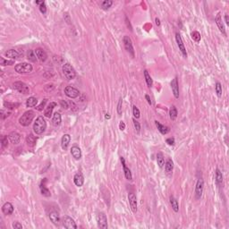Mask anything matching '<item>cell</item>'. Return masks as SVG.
Masks as SVG:
<instances>
[{
	"label": "cell",
	"mask_w": 229,
	"mask_h": 229,
	"mask_svg": "<svg viewBox=\"0 0 229 229\" xmlns=\"http://www.w3.org/2000/svg\"><path fill=\"white\" fill-rule=\"evenodd\" d=\"M215 91H216V93L218 95V97H221L222 96V85L220 82H217L216 86H215Z\"/></svg>",
	"instance_id": "obj_39"
},
{
	"label": "cell",
	"mask_w": 229,
	"mask_h": 229,
	"mask_svg": "<svg viewBox=\"0 0 229 229\" xmlns=\"http://www.w3.org/2000/svg\"><path fill=\"white\" fill-rule=\"evenodd\" d=\"M27 58L30 60L31 62L32 63H35L37 61V57H36V55H35V52L32 51V50H30L27 54Z\"/></svg>",
	"instance_id": "obj_36"
},
{
	"label": "cell",
	"mask_w": 229,
	"mask_h": 229,
	"mask_svg": "<svg viewBox=\"0 0 229 229\" xmlns=\"http://www.w3.org/2000/svg\"><path fill=\"white\" fill-rule=\"evenodd\" d=\"M46 183H47V178H44L42 181H41V183L39 185V189H40V192H41V194L45 197H50L51 196V193H50V191L47 188L46 186Z\"/></svg>",
	"instance_id": "obj_15"
},
{
	"label": "cell",
	"mask_w": 229,
	"mask_h": 229,
	"mask_svg": "<svg viewBox=\"0 0 229 229\" xmlns=\"http://www.w3.org/2000/svg\"><path fill=\"white\" fill-rule=\"evenodd\" d=\"M65 94L70 98H76L80 96V91L74 87H72V86H66L65 88Z\"/></svg>",
	"instance_id": "obj_8"
},
{
	"label": "cell",
	"mask_w": 229,
	"mask_h": 229,
	"mask_svg": "<svg viewBox=\"0 0 229 229\" xmlns=\"http://www.w3.org/2000/svg\"><path fill=\"white\" fill-rule=\"evenodd\" d=\"M216 23L219 29V31L224 34L225 35V25H224V22H223V20H222V17H221V14L220 13H218L217 14V16H216Z\"/></svg>",
	"instance_id": "obj_21"
},
{
	"label": "cell",
	"mask_w": 229,
	"mask_h": 229,
	"mask_svg": "<svg viewBox=\"0 0 229 229\" xmlns=\"http://www.w3.org/2000/svg\"><path fill=\"white\" fill-rule=\"evenodd\" d=\"M64 17H65V20L66 21V22H67V23H70V22H71V21H70V15H69V14H68L67 13H65Z\"/></svg>",
	"instance_id": "obj_52"
},
{
	"label": "cell",
	"mask_w": 229,
	"mask_h": 229,
	"mask_svg": "<svg viewBox=\"0 0 229 229\" xmlns=\"http://www.w3.org/2000/svg\"><path fill=\"white\" fill-rule=\"evenodd\" d=\"M176 43H177V46L179 48V50L182 52L183 55L184 57H187V52H186V48L184 47V44L183 42V39H182V37L180 35V33L176 32Z\"/></svg>",
	"instance_id": "obj_11"
},
{
	"label": "cell",
	"mask_w": 229,
	"mask_h": 229,
	"mask_svg": "<svg viewBox=\"0 0 229 229\" xmlns=\"http://www.w3.org/2000/svg\"><path fill=\"white\" fill-rule=\"evenodd\" d=\"M166 142L168 145H175V139L174 138H168L166 140Z\"/></svg>",
	"instance_id": "obj_49"
},
{
	"label": "cell",
	"mask_w": 229,
	"mask_h": 229,
	"mask_svg": "<svg viewBox=\"0 0 229 229\" xmlns=\"http://www.w3.org/2000/svg\"><path fill=\"white\" fill-rule=\"evenodd\" d=\"M35 117V113L32 110H28L22 114V116L19 119V123L22 126H28L30 125L32 122L33 118Z\"/></svg>",
	"instance_id": "obj_2"
},
{
	"label": "cell",
	"mask_w": 229,
	"mask_h": 229,
	"mask_svg": "<svg viewBox=\"0 0 229 229\" xmlns=\"http://www.w3.org/2000/svg\"><path fill=\"white\" fill-rule=\"evenodd\" d=\"M204 189V181L203 179H199L197 181L196 186H195V198L196 199H199L202 198Z\"/></svg>",
	"instance_id": "obj_9"
},
{
	"label": "cell",
	"mask_w": 229,
	"mask_h": 229,
	"mask_svg": "<svg viewBox=\"0 0 229 229\" xmlns=\"http://www.w3.org/2000/svg\"><path fill=\"white\" fill-rule=\"evenodd\" d=\"M1 144H2V148H6L8 146V140L6 136H2L1 138Z\"/></svg>",
	"instance_id": "obj_44"
},
{
	"label": "cell",
	"mask_w": 229,
	"mask_h": 229,
	"mask_svg": "<svg viewBox=\"0 0 229 229\" xmlns=\"http://www.w3.org/2000/svg\"><path fill=\"white\" fill-rule=\"evenodd\" d=\"M49 219L55 225H59L61 223L60 216L56 211H52L49 213Z\"/></svg>",
	"instance_id": "obj_17"
},
{
	"label": "cell",
	"mask_w": 229,
	"mask_h": 229,
	"mask_svg": "<svg viewBox=\"0 0 229 229\" xmlns=\"http://www.w3.org/2000/svg\"><path fill=\"white\" fill-rule=\"evenodd\" d=\"M119 129H120L121 131H124V129H125V124H124L123 121H121L120 124H119Z\"/></svg>",
	"instance_id": "obj_51"
},
{
	"label": "cell",
	"mask_w": 229,
	"mask_h": 229,
	"mask_svg": "<svg viewBox=\"0 0 229 229\" xmlns=\"http://www.w3.org/2000/svg\"><path fill=\"white\" fill-rule=\"evenodd\" d=\"M37 104H38V99L34 97H31L26 100V107H33Z\"/></svg>",
	"instance_id": "obj_31"
},
{
	"label": "cell",
	"mask_w": 229,
	"mask_h": 229,
	"mask_svg": "<svg viewBox=\"0 0 229 229\" xmlns=\"http://www.w3.org/2000/svg\"><path fill=\"white\" fill-rule=\"evenodd\" d=\"M56 103L55 102H50L48 106H47V107L45 108V111H44V114H45V117H48V118H50L51 117V116H52V111H53V109L56 107Z\"/></svg>",
	"instance_id": "obj_23"
},
{
	"label": "cell",
	"mask_w": 229,
	"mask_h": 229,
	"mask_svg": "<svg viewBox=\"0 0 229 229\" xmlns=\"http://www.w3.org/2000/svg\"><path fill=\"white\" fill-rule=\"evenodd\" d=\"M39 11L42 13H46V12H47V6H46V3L44 1L42 2V4L39 5Z\"/></svg>",
	"instance_id": "obj_46"
},
{
	"label": "cell",
	"mask_w": 229,
	"mask_h": 229,
	"mask_svg": "<svg viewBox=\"0 0 229 229\" xmlns=\"http://www.w3.org/2000/svg\"><path fill=\"white\" fill-rule=\"evenodd\" d=\"M63 74L67 80H74L76 77V72L70 64L66 63L63 65Z\"/></svg>",
	"instance_id": "obj_4"
},
{
	"label": "cell",
	"mask_w": 229,
	"mask_h": 229,
	"mask_svg": "<svg viewBox=\"0 0 229 229\" xmlns=\"http://www.w3.org/2000/svg\"><path fill=\"white\" fill-rule=\"evenodd\" d=\"M121 159V162H122V165H123V168H124V176L125 178L128 180V181H132L133 180V175H132V172L131 170L129 169L127 166H126V164H125V160L123 157H120Z\"/></svg>",
	"instance_id": "obj_13"
},
{
	"label": "cell",
	"mask_w": 229,
	"mask_h": 229,
	"mask_svg": "<svg viewBox=\"0 0 229 229\" xmlns=\"http://www.w3.org/2000/svg\"><path fill=\"white\" fill-rule=\"evenodd\" d=\"M35 52V55L36 56L38 57V58L41 61V62H45L47 59H48V55L47 53L45 52V50H43L42 48H38L34 50Z\"/></svg>",
	"instance_id": "obj_18"
},
{
	"label": "cell",
	"mask_w": 229,
	"mask_h": 229,
	"mask_svg": "<svg viewBox=\"0 0 229 229\" xmlns=\"http://www.w3.org/2000/svg\"><path fill=\"white\" fill-rule=\"evenodd\" d=\"M96 220H97V224H98V226L100 227V228H107V216L105 215V213L103 212H99L98 213L97 217H96Z\"/></svg>",
	"instance_id": "obj_5"
},
{
	"label": "cell",
	"mask_w": 229,
	"mask_h": 229,
	"mask_svg": "<svg viewBox=\"0 0 229 229\" xmlns=\"http://www.w3.org/2000/svg\"><path fill=\"white\" fill-rule=\"evenodd\" d=\"M171 88L172 91L174 93V96L176 98H179V85H178V80L177 77H175V79L172 80L171 81Z\"/></svg>",
	"instance_id": "obj_14"
},
{
	"label": "cell",
	"mask_w": 229,
	"mask_h": 229,
	"mask_svg": "<svg viewBox=\"0 0 229 229\" xmlns=\"http://www.w3.org/2000/svg\"><path fill=\"white\" fill-rule=\"evenodd\" d=\"M133 117L134 118H139L140 117V110L139 108L136 107V106H133Z\"/></svg>",
	"instance_id": "obj_42"
},
{
	"label": "cell",
	"mask_w": 229,
	"mask_h": 229,
	"mask_svg": "<svg viewBox=\"0 0 229 229\" xmlns=\"http://www.w3.org/2000/svg\"><path fill=\"white\" fill-rule=\"evenodd\" d=\"M157 165H159V167H163L164 165H165V159H164V156L162 153H157Z\"/></svg>",
	"instance_id": "obj_34"
},
{
	"label": "cell",
	"mask_w": 229,
	"mask_h": 229,
	"mask_svg": "<svg viewBox=\"0 0 229 229\" xmlns=\"http://www.w3.org/2000/svg\"><path fill=\"white\" fill-rule=\"evenodd\" d=\"M155 22H156V25H157V26H160V21H159V18H156V19H155Z\"/></svg>",
	"instance_id": "obj_55"
},
{
	"label": "cell",
	"mask_w": 229,
	"mask_h": 229,
	"mask_svg": "<svg viewBox=\"0 0 229 229\" xmlns=\"http://www.w3.org/2000/svg\"><path fill=\"white\" fill-rule=\"evenodd\" d=\"M71 154L75 159H80L81 157V150L78 146H73L71 149Z\"/></svg>",
	"instance_id": "obj_24"
},
{
	"label": "cell",
	"mask_w": 229,
	"mask_h": 229,
	"mask_svg": "<svg viewBox=\"0 0 229 229\" xmlns=\"http://www.w3.org/2000/svg\"><path fill=\"white\" fill-rule=\"evenodd\" d=\"M12 225H13V227L14 229H21V228H22V224H20L19 222H13Z\"/></svg>",
	"instance_id": "obj_48"
},
{
	"label": "cell",
	"mask_w": 229,
	"mask_h": 229,
	"mask_svg": "<svg viewBox=\"0 0 229 229\" xmlns=\"http://www.w3.org/2000/svg\"><path fill=\"white\" fill-rule=\"evenodd\" d=\"M14 64V60H6L4 59L3 57L0 58V65L2 66H6V65H12Z\"/></svg>",
	"instance_id": "obj_40"
},
{
	"label": "cell",
	"mask_w": 229,
	"mask_h": 229,
	"mask_svg": "<svg viewBox=\"0 0 229 229\" xmlns=\"http://www.w3.org/2000/svg\"><path fill=\"white\" fill-rule=\"evenodd\" d=\"M169 200H170V204L172 206L173 210L175 212H178L179 211V205H178V202L176 200V199L173 195H171L170 198H169Z\"/></svg>",
	"instance_id": "obj_29"
},
{
	"label": "cell",
	"mask_w": 229,
	"mask_h": 229,
	"mask_svg": "<svg viewBox=\"0 0 229 229\" xmlns=\"http://www.w3.org/2000/svg\"><path fill=\"white\" fill-rule=\"evenodd\" d=\"M70 141H71V136L69 134H64L61 139V147L64 150H66L68 149Z\"/></svg>",
	"instance_id": "obj_22"
},
{
	"label": "cell",
	"mask_w": 229,
	"mask_h": 229,
	"mask_svg": "<svg viewBox=\"0 0 229 229\" xmlns=\"http://www.w3.org/2000/svg\"><path fill=\"white\" fill-rule=\"evenodd\" d=\"M144 77H145V81H146V83L148 85V87H151L152 84H153V81H152V78L150 75L149 72L147 70L144 71Z\"/></svg>",
	"instance_id": "obj_35"
},
{
	"label": "cell",
	"mask_w": 229,
	"mask_h": 229,
	"mask_svg": "<svg viewBox=\"0 0 229 229\" xmlns=\"http://www.w3.org/2000/svg\"><path fill=\"white\" fill-rule=\"evenodd\" d=\"M216 183L218 186H221L223 183V176L218 168L216 169Z\"/></svg>",
	"instance_id": "obj_33"
},
{
	"label": "cell",
	"mask_w": 229,
	"mask_h": 229,
	"mask_svg": "<svg viewBox=\"0 0 229 229\" xmlns=\"http://www.w3.org/2000/svg\"><path fill=\"white\" fill-rule=\"evenodd\" d=\"M125 20H126V23H127V26H128V27H129V29H130V30H131V31H133V28H132V26H131V24H130V22H129V21H128V19H127V18H126V19H125Z\"/></svg>",
	"instance_id": "obj_54"
},
{
	"label": "cell",
	"mask_w": 229,
	"mask_h": 229,
	"mask_svg": "<svg viewBox=\"0 0 229 229\" xmlns=\"http://www.w3.org/2000/svg\"><path fill=\"white\" fill-rule=\"evenodd\" d=\"M133 125H134V128H135L137 133H140V123L138 121H136L135 118L133 120Z\"/></svg>",
	"instance_id": "obj_45"
},
{
	"label": "cell",
	"mask_w": 229,
	"mask_h": 229,
	"mask_svg": "<svg viewBox=\"0 0 229 229\" xmlns=\"http://www.w3.org/2000/svg\"><path fill=\"white\" fill-rule=\"evenodd\" d=\"M5 55L8 58H11L12 60H15L19 57V53L14 49H9L5 53Z\"/></svg>",
	"instance_id": "obj_27"
},
{
	"label": "cell",
	"mask_w": 229,
	"mask_h": 229,
	"mask_svg": "<svg viewBox=\"0 0 229 229\" xmlns=\"http://www.w3.org/2000/svg\"><path fill=\"white\" fill-rule=\"evenodd\" d=\"M173 169H174V163H173V160L171 159H168L165 164V171L167 175H171L172 172H173Z\"/></svg>",
	"instance_id": "obj_26"
},
{
	"label": "cell",
	"mask_w": 229,
	"mask_h": 229,
	"mask_svg": "<svg viewBox=\"0 0 229 229\" xmlns=\"http://www.w3.org/2000/svg\"><path fill=\"white\" fill-rule=\"evenodd\" d=\"M192 39L194 40V41H196V42H199L200 41V34H199V32H192Z\"/></svg>",
	"instance_id": "obj_41"
},
{
	"label": "cell",
	"mask_w": 229,
	"mask_h": 229,
	"mask_svg": "<svg viewBox=\"0 0 229 229\" xmlns=\"http://www.w3.org/2000/svg\"><path fill=\"white\" fill-rule=\"evenodd\" d=\"M74 183L76 186H78V187H81V186L83 185V183H84V177L82 176V174L81 173V172H78V173H76L74 176Z\"/></svg>",
	"instance_id": "obj_20"
},
{
	"label": "cell",
	"mask_w": 229,
	"mask_h": 229,
	"mask_svg": "<svg viewBox=\"0 0 229 229\" xmlns=\"http://www.w3.org/2000/svg\"><path fill=\"white\" fill-rule=\"evenodd\" d=\"M4 106L6 107V108H8V109H14V108H16V107H18L19 106H20V104L19 103H11V102H5L4 103Z\"/></svg>",
	"instance_id": "obj_38"
},
{
	"label": "cell",
	"mask_w": 229,
	"mask_h": 229,
	"mask_svg": "<svg viewBox=\"0 0 229 229\" xmlns=\"http://www.w3.org/2000/svg\"><path fill=\"white\" fill-rule=\"evenodd\" d=\"M8 139L10 140V141L13 143V144H18L20 143L21 140V135L17 133V132H12L9 133L8 135Z\"/></svg>",
	"instance_id": "obj_19"
},
{
	"label": "cell",
	"mask_w": 229,
	"mask_h": 229,
	"mask_svg": "<svg viewBox=\"0 0 229 229\" xmlns=\"http://www.w3.org/2000/svg\"><path fill=\"white\" fill-rule=\"evenodd\" d=\"M145 98H146V99H147L148 103H149L150 105H151V104H152V102H151V99H150V96H149V95H146V96H145Z\"/></svg>",
	"instance_id": "obj_53"
},
{
	"label": "cell",
	"mask_w": 229,
	"mask_h": 229,
	"mask_svg": "<svg viewBox=\"0 0 229 229\" xmlns=\"http://www.w3.org/2000/svg\"><path fill=\"white\" fill-rule=\"evenodd\" d=\"M47 102H48V99L47 98H45V99H43V101L36 107L37 108V110H39V111H42L43 110V108L45 107V106H46V104H47Z\"/></svg>",
	"instance_id": "obj_43"
},
{
	"label": "cell",
	"mask_w": 229,
	"mask_h": 229,
	"mask_svg": "<svg viewBox=\"0 0 229 229\" xmlns=\"http://www.w3.org/2000/svg\"><path fill=\"white\" fill-rule=\"evenodd\" d=\"M225 23L227 25L229 24V20H228V15H227V14H225Z\"/></svg>",
	"instance_id": "obj_56"
},
{
	"label": "cell",
	"mask_w": 229,
	"mask_h": 229,
	"mask_svg": "<svg viewBox=\"0 0 229 229\" xmlns=\"http://www.w3.org/2000/svg\"><path fill=\"white\" fill-rule=\"evenodd\" d=\"M112 5H113V1H111V0H105L101 4V7L104 10H107L111 7Z\"/></svg>",
	"instance_id": "obj_37"
},
{
	"label": "cell",
	"mask_w": 229,
	"mask_h": 229,
	"mask_svg": "<svg viewBox=\"0 0 229 229\" xmlns=\"http://www.w3.org/2000/svg\"><path fill=\"white\" fill-rule=\"evenodd\" d=\"M62 224H63V226L67 229H76L77 228V225L74 222V220L68 216H66L63 218Z\"/></svg>",
	"instance_id": "obj_10"
},
{
	"label": "cell",
	"mask_w": 229,
	"mask_h": 229,
	"mask_svg": "<svg viewBox=\"0 0 229 229\" xmlns=\"http://www.w3.org/2000/svg\"><path fill=\"white\" fill-rule=\"evenodd\" d=\"M169 117L171 120H176L177 117V109L175 106H172L169 109Z\"/></svg>",
	"instance_id": "obj_32"
},
{
	"label": "cell",
	"mask_w": 229,
	"mask_h": 229,
	"mask_svg": "<svg viewBox=\"0 0 229 229\" xmlns=\"http://www.w3.org/2000/svg\"><path fill=\"white\" fill-rule=\"evenodd\" d=\"M61 122H62V117H61V114L58 113V112H55L53 114V117H52V124L55 127L59 126L61 124Z\"/></svg>",
	"instance_id": "obj_25"
},
{
	"label": "cell",
	"mask_w": 229,
	"mask_h": 229,
	"mask_svg": "<svg viewBox=\"0 0 229 229\" xmlns=\"http://www.w3.org/2000/svg\"><path fill=\"white\" fill-rule=\"evenodd\" d=\"M13 210H14V208L11 202H6L2 206V212L4 215H6V216H10V215H12Z\"/></svg>",
	"instance_id": "obj_16"
},
{
	"label": "cell",
	"mask_w": 229,
	"mask_h": 229,
	"mask_svg": "<svg viewBox=\"0 0 229 229\" xmlns=\"http://www.w3.org/2000/svg\"><path fill=\"white\" fill-rule=\"evenodd\" d=\"M105 118H106V119H109V118H110V116H109V114H106V116H105Z\"/></svg>",
	"instance_id": "obj_57"
},
{
	"label": "cell",
	"mask_w": 229,
	"mask_h": 229,
	"mask_svg": "<svg viewBox=\"0 0 229 229\" xmlns=\"http://www.w3.org/2000/svg\"><path fill=\"white\" fill-rule=\"evenodd\" d=\"M13 86L18 92H20L22 94H28L30 92V89H29L27 84H25L22 81H15L13 84Z\"/></svg>",
	"instance_id": "obj_7"
},
{
	"label": "cell",
	"mask_w": 229,
	"mask_h": 229,
	"mask_svg": "<svg viewBox=\"0 0 229 229\" xmlns=\"http://www.w3.org/2000/svg\"><path fill=\"white\" fill-rule=\"evenodd\" d=\"M46 129H47V123H46L45 118L42 116L38 117L36 121L34 122V124H33L34 133L38 135H40L46 131Z\"/></svg>",
	"instance_id": "obj_1"
},
{
	"label": "cell",
	"mask_w": 229,
	"mask_h": 229,
	"mask_svg": "<svg viewBox=\"0 0 229 229\" xmlns=\"http://www.w3.org/2000/svg\"><path fill=\"white\" fill-rule=\"evenodd\" d=\"M60 104H61V106H62L63 108H65V109H67V108H68V104H67V102L64 101V100H61Z\"/></svg>",
	"instance_id": "obj_50"
},
{
	"label": "cell",
	"mask_w": 229,
	"mask_h": 229,
	"mask_svg": "<svg viewBox=\"0 0 229 229\" xmlns=\"http://www.w3.org/2000/svg\"><path fill=\"white\" fill-rule=\"evenodd\" d=\"M36 142H37V138H35L32 134H29L26 137V143L28 146L34 147L36 145Z\"/></svg>",
	"instance_id": "obj_30"
},
{
	"label": "cell",
	"mask_w": 229,
	"mask_h": 229,
	"mask_svg": "<svg viewBox=\"0 0 229 229\" xmlns=\"http://www.w3.org/2000/svg\"><path fill=\"white\" fill-rule=\"evenodd\" d=\"M14 70H15L18 74H30L32 72L33 67L31 64L29 63H20L14 66Z\"/></svg>",
	"instance_id": "obj_3"
},
{
	"label": "cell",
	"mask_w": 229,
	"mask_h": 229,
	"mask_svg": "<svg viewBox=\"0 0 229 229\" xmlns=\"http://www.w3.org/2000/svg\"><path fill=\"white\" fill-rule=\"evenodd\" d=\"M122 105H123V99H122V98H120L118 104H117V113H118V114H122Z\"/></svg>",
	"instance_id": "obj_47"
},
{
	"label": "cell",
	"mask_w": 229,
	"mask_h": 229,
	"mask_svg": "<svg viewBox=\"0 0 229 229\" xmlns=\"http://www.w3.org/2000/svg\"><path fill=\"white\" fill-rule=\"evenodd\" d=\"M128 200H129V203H130V207L133 210V213H136L137 212V199H136V196L134 193L133 192H130L128 194Z\"/></svg>",
	"instance_id": "obj_12"
},
{
	"label": "cell",
	"mask_w": 229,
	"mask_h": 229,
	"mask_svg": "<svg viewBox=\"0 0 229 229\" xmlns=\"http://www.w3.org/2000/svg\"><path fill=\"white\" fill-rule=\"evenodd\" d=\"M155 124H156V125H157V129H159V131L160 132V133L161 134H166V133H169V131H170V129H169V127H167V126H165V125H163V124H161L159 122H157V121H155Z\"/></svg>",
	"instance_id": "obj_28"
},
{
	"label": "cell",
	"mask_w": 229,
	"mask_h": 229,
	"mask_svg": "<svg viewBox=\"0 0 229 229\" xmlns=\"http://www.w3.org/2000/svg\"><path fill=\"white\" fill-rule=\"evenodd\" d=\"M123 42H124V46L125 50L132 55V57H134V49H133V42H132V39H130V37L124 36Z\"/></svg>",
	"instance_id": "obj_6"
}]
</instances>
